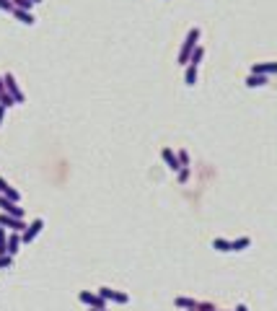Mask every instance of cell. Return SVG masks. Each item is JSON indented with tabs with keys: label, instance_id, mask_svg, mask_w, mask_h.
<instances>
[{
	"label": "cell",
	"instance_id": "6da1fadb",
	"mask_svg": "<svg viewBox=\"0 0 277 311\" xmlns=\"http://www.w3.org/2000/svg\"><path fill=\"white\" fill-rule=\"evenodd\" d=\"M197 39H200V29H192V31L187 34V39H184L181 50H179V65H184V67L189 65V57H192V52L197 50Z\"/></svg>",
	"mask_w": 277,
	"mask_h": 311
},
{
	"label": "cell",
	"instance_id": "7a4b0ae2",
	"mask_svg": "<svg viewBox=\"0 0 277 311\" xmlns=\"http://www.w3.org/2000/svg\"><path fill=\"white\" fill-rule=\"evenodd\" d=\"M0 226H3V228H10V231H18V234L26 231L24 218H16V215H8V213H0Z\"/></svg>",
	"mask_w": 277,
	"mask_h": 311
},
{
	"label": "cell",
	"instance_id": "3957f363",
	"mask_svg": "<svg viewBox=\"0 0 277 311\" xmlns=\"http://www.w3.org/2000/svg\"><path fill=\"white\" fill-rule=\"evenodd\" d=\"M3 78H5V88H8V94H10V96L16 99V104H24V101H26V96H24V91L18 88V83H16L13 73H5Z\"/></svg>",
	"mask_w": 277,
	"mask_h": 311
},
{
	"label": "cell",
	"instance_id": "277c9868",
	"mask_svg": "<svg viewBox=\"0 0 277 311\" xmlns=\"http://www.w3.org/2000/svg\"><path fill=\"white\" fill-rule=\"evenodd\" d=\"M42 228H44V221H42V218H37V221L29 223V226H26V231L21 234V241H24V244H31V241L42 234Z\"/></svg>",
	"mask_w": 277,
	"mask_h": 311
},
{
	"label": "cell",
	"instance_id": "5b68a950",
	"mask_svg": "<svg viewBox=\"0 0 277 311\" xmlns=\"http://www.w3.org/2000/svg\"><path fill=\"white\" fill-rule=\"evenodd\" d=\"M78 301L80 304H88L91 309H107V301H104L101 296H94V293H88V291H80L78 293Z\"/></svg>",
	"mask_w": 277,
	"mask_h": 311
},
{
	"label": "cell",
	"instance_id": "8992f818",
	"mask_svg": "<svg viewBox=\"0 0 277 311\" xmlns=\"http://www.w3.org/2000/svg\"><path fill=\"white\" fill-rule=\"evenodd\" d=\"M0 207H3V213H8V215L24 218V207H18V202H13V200L3 197V194H0Z\"/></svg>",
	"mask_w": 277,
	"mask_h": 311
},
{
	"label": "cell",
	"instance_id": "52a82bcc",
	"mask_svg": "<svg viewBox=\"0 0 277 311\" xmlns=\"http://www.w3.org/2000/svg\"><path fill=\"white\" fill-rule=\"evenodd\" d=\"M99 296L101 298H109V301H117V304H127V301H130V296H127V293L111 291V288H99Z\"/></svg>",
	"mask_w": 277,
	"mask_h": 311
},
{
	"label": "cell",
	"instance_id": "ba28073f",
	"mask_svg": "<svg viewBox=\"0 0 277 311\" xmlns=\"http://www.w3.org/2000/svg\"><path fill=\"white\" fill-rule=\"evenodd\" d=\"M0 194H3V197H8V200H13V202H21V192L10 187V184H8L3 177H0Z\"/></svg>",
	"mask_w": 277,
	"mask_h": 311
},
{
	"label": "cell",
	"instance_id": "9c48e42d",
	"mask_svg": "<svg viewBox=\"0 0 277 311\" xmlns=\"http://www.w3.org/2000/svg\"><path fill=\"white\" fill-rule=\"evenodd\" d=\"M161 156H164V161H166V166L171 169V171H179L181 169V164H179V156L171 151V148H164V151H161Z\"/></svg>",
	"mask_w": 277,
	"mask_h": 311
},
{
	"label": "cell",
	"instance_id": "30bf717a",
	"mask_svg": "<svg viewBox=\"0 0 277 311\" xmlns=\"http://www.w3.org/2000/svg\"><path fill=\"white\" fill-rule=\"evenodd\" d=\"M251 73H259V75H275L277 73V62H257L251 67Z\"/></svg>",
	"mask_w": 277,
	"mask_h": 311
},
{
	"label": "cell",
	"instance_id": "8fae6325",
	"mask_svg": "<svg viewBox=\"0 0 277 311\" xmlns=\"http://www.w3.org/2000/svg\"><path fill=\"white\" fill-rule=\"evenodd\" d=\"M21 244H24V241H21V234H18V231H13V234L8 236V254H10V257H16Z\"/></svg>",
	"mask_w": 277,
	"mask_h": 311
},
{
	"label": "cell",
	"instance_id": "7c38bea8",
	"mask_svg": "<svg viewBox=\"0 0 277 311\" xmlns=\"http://www.w3.org/2000/svg\"><path fill=\"white\" fill-rule=\"evenodd\" d=\"M267 83H270V78L267 75H259V73H251L246 78V86L249 88H259V86H267Z\"/></svg>",
	"mask_w": 277,
	"mask_h": 311
},
{
	"label": "cell",
	"instance_id": "4fadbf2b",
	"mask_svg": "<svg viewBox=\"0 0 277 311\" xmlns=\"http://www.w3.org/2000/svg\"><path fill=\"white\" fill-rule=\"evenodd\" d=\"M13 16L21 21V24H26V26H31L34 21H37V18L31 16V10H21V8H13Z\"/></svg>",
	"mask_w": 277,
	"mask_h": 311
},
{
	"label": "cell",
	"instance_id": "5bb4252c",
	"mask_svg": "<svg viewBox=\"0 0 277 311\" xmlns=\"http://www.w3.org/2000/svg\"><path fill=\"white\" fill-rule=\"evenodd\" d=\"M197 67L200 65H187V73H184V83H187V86H194V83H197Z\"/></svg>",
	"mask_w": 277,
	"mask_h": 311
},
{
	"label": "cell",
	"instance_id": "9a60e30c",
	"mask_svg": "<svg viewBox=\"0 0 277 311\" xmlns=\"http://www.w3.org/2000/svg\"><path fill=\"white\" fill-rule=\"evenodd\" d=\"M174 304H176L179 309H187V311H194V309H197V301H194V298H184V296H179Z\"/></svg>",
	"mask_w": 277,
	"mask_h": 311
},
{
	"label": "cell",
	"instance_id": "2e32d148",
	"mask_svg": "<svg viewBox=\"0 0 277 311\" xmlns=\"http://www.w3.org/2000/svg\"><path fill=\"white\" fill-rule=\"evenodd\" d=\"M246 247H251V239L249 236H241L236 241H230V249H233V251H241V249H246Z\"/></svg>",
	"mask_w": 277,
	"mask_h": 311
},
{
	"label": "cell",
	"instance_id": "e0dca14e",
	"mask_svg": "<svg viewBox=\"0 0 277 311\" xmlns=\"http://www.w3.org/2000/svg\"><path fill=\"white\" fill-rule=\"evenodd\" d=\"M213 249H218V251H233V249H230V241H225V239H215L213 241Z\"/></svg>",
	"mask_w": 277,
	"mask_h": 311
},
{
	"label": "cell",
	"instance_id": "ac0fdd59",
	"mask_svg": "<svg viewBox=\"0 0 277 311\" xmlns=\"http://www.w3.org/2000/svg\"><path fill=\"white\" fill-rule=\"evenodd\" d=\"M202 57H205V47H200V44H197V50L192 52L189 62H192V65H200V62H202Z\"/></svg>",
	"mask_w": 277,
	"mask_h": 311
},
{
	"label": "cell",
	"instance_id": "d6986e66",
	"mask_svg": "<svg viewBox=\"0 0 277 311\" xmlns=\"http://www.w3.org/2000/svg\"><path fill=\"white\" fill-rule=\"evenodd\" d=\"M8 254V236H5V228L0 226V257Z\"/></svg>",
	"mask_w": 277,
	"mask_h": 311
},
{
	"label": "cell",
	"instance_id": "ffe728a7",
	"mask_svg": "<svg viewBox=\"0 0 277 311\" xmlns=\"http://www.w3.org/2000/svg\"><path fill=\"white\" fill-rule=\"evenodd\" d=\"M34 5H37L34 0H13V8H21V10H31Z\"/></svg>",
	"mask_w": 277,
	"mask_h": 311
},
{
	"label": "cell",
	"instance_id": "44dd1931",
	"mask_svg": "<svg viewBox=\"0 0 277 311\" xmlns=\"http://www.w3.org/2000/svg\"><path fill=\"white\" fill-rule=\"evenodd\" d=\"M176 174H179V184H187V179H189V166H181Z\"/></svg>",
	"mask_w": 277,
	"mask_h": 311
},
{
	"label": "cell",
	"instance_id": "7402d4cb",
	"mask_svg": "<svg viewBox=\"0 0 277 311\" xmlns=\"http://www.w3.org/2000/svg\"><path fill=\"white\" fill-rule=\"evenodd\" d=\"M0 104H3V107L8 109V107H13V104H16V99L10 96V94H3V96H0Z\"/></svg>",
	"mask_w": 277,
	"mask_h": 311
},
{
	"label": "cell",
	"instance_id": "603a6c76",
	"mask_svg": "<svg viewBox=\"0 0 277 311\" xmlns=\"http://www.w3.org/2000/svg\"><path fill=\"white\" fill-rule=\"evenodd\" d=\"M10 264H13V257H10V254H3V257H0V270H3V267H10Z\"/></svg>",
	"mask_w": 277,
	"mask_h": 311
},
{
	"label": "cell",
	"instance_id": "cb8c5ba5",
	"mask_svg": "<svg viewBox=\"0 0 277 311\" xmlns=\"http://www.w3.org/2000/svg\"><path fill=\"white\" fill-rule=\"evenodd\" d=\"M0 10H8V13H13V0H0Z\"/></svg>",
	"mask_w": 277,
	"mask_h": 311
},
{
	"label": "cell",
	"instance_id": "d4e9b609",
	"mask_svg": "<svg viewBox=\"0 0 277 311\" xmlns=\"http://www.w3.org/2000/svg\"><path fill=\"white\" fill-rule=\"evenodd\" d=\"M176 156H179V164H181V166H189V153H187V151H179Z\"/></svg>",
	"mask_w": 277,
	"mask_h": 311
},
{
	"label": "cell",
	"instance_id": "484cf974",
	"mask_svg": "<svg viewBox=\"0 0 277 311\" xmlns=\"http://www.w3.org/2000/svg\"><path fill=\"white\" fill-rule=\"evenodd\" d=\"M3 94H8V88H5V78L0 75V96H3Z\"/></svg>",
	"mask_w": 277,
	"mask_h": 311
},
{
	"label": "cell",
	"instance_id": "4316f807",
	"mask_svg": "<svg viewBox=\"0 0 277 311\" xmlns=\"http://www.w3.org/2000/svg\"><path fill=\"white\" fill-rule=\"evenodd\" d=\"M3 120H5V107L0 104V127H3Z\"/></svg>",
	"mask_w": 277,
	"mask_h": 311
},
{
	"label": "cell",
	"instance_id": "83f0119b",
	"mask_svg": "<svg viewBox=\"0 0 277 311\" xmlns=\"http://www.w3.org/2000/svg\"><path fill=\"white\" fill-rule=\"evenodd\" d=\"M236 311H249V309H246L244 304H238V306H236Z\"/></svg>",
	"mask_w": 277,
	"mask_h": 311
},
{
	"label": "cell",
	"instance_id": "f1b7e54d",
	"mask_svg": "<svg viewBox=\"0 0 277 311\" xmlns=\"http://www.w3.org/2000/svg\"><path fill=\"white\" fill-rule=\"evenodd\" d=\"M91 311H107V309H91Z\"/></svg>",
	"mask_w": 277,
	"mask_h": 311
},
{
	"label": "cell",
	"instance_id": "f546056e",
	"mask_svg": "<svg viewBox=\"0 0 277 311\" xmlns=\"http://www.w3.org/2000/svg\"><path fill=\"white\" fill-rule=\"evenodd\" d=\"M34 3H42V0H34Z\"/></svg>",
	"mask_w": 277,
	"mask_h": 311
}]
</instances>
